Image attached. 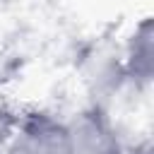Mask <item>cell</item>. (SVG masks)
Instances as JSON below:
<instances>
[{"label":"cell","mask_w":154,"mask_h":154,"mask_svg":"<svg viewBox=\"0 0 154 154\" xmlns=\"http://www.w3.org/2000/svg\"><path fill=\"white\" fill-rule=\"evenodd\" d=\"M22 130L36 142V147L41 149V154H72L65 125L55 123L48 116H34V118H29Z\"/></svg>","instance_id":"obj_3"},{"label":"cell","mask_w":154,"mask_h":154,"mask_svg":"<svg viewBox=\"0 0 154 154\" xmlns=\"http://www.w3.org/2000/svg\"><path fill=\"white\" fill-rule=\"evenodd\" d=\"M123 72L135 79L147 84L154 72V29H152V17H144L135 34L130 36L125 60H123Z\"/></svg>","instance_id":"obj_2"},{"label":"cell","mask_w":154,"mask_h":154,"mask_svg":"<svg viewBox=\"0 0 154 154\" xmlns=\"http://www.w3.org/2000/svg\"><path fill=\"white\" fill-rule=\"evenodd\" d=\"M72 154H120V142L111 123L99 111H84L65 123Z\"/></svg>","instance_id":"obj_1"},{"label":"cell","mask_w":154,"mask_h":154,"mask_svg":"<svg viewBox=\"0 0 154 154\" xmlns=\"http://www.w3.org/2000/svg\"><path fill=\"white\" fill-rule=\"evenodd\" d=\"M2 154H41V149H38L36 142L22 130L17 137H12V140L7 142V147H5Z\"/></svg>","instance_id":"obj_4"},{"label":"cell","mask_w":154,"mask_h":154,"mask_svg":"<svg viewBox=\"0 0 154 154\" xmlns=\"http://www.w3.org/2000/svg\"><path fill=\"white\" fill-rule=\"evenodd\" d=\"M14 128H17V120L14 116L0 106V144H7L12 137H14Z\"/></svg>","instance_id":"obj_5"}]
</instances>
